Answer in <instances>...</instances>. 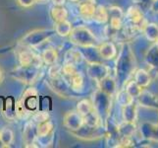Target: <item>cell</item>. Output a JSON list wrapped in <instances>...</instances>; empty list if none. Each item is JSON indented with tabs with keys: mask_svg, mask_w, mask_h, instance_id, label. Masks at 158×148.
<instances>
[{
	"mask_svg": "<svg viewBox=\"0 0 158 148\" xmlns=\"http://www.w3.org/2000/svg\"><path fill=\"white\" fill-rule=\"evenodd\" d=\"M70 36L72 37V42L81 47H94L96 43L95 37L88 28L85 27H80L72 30Z\"/></svg>",
	"mask_w": 158,
	"mask_h": 148,
	"instance_id": "6da1fadb",
	"label": "cell"
},
{
	"mask_svg": "<svg viewBox=\"0 0 158 148\" xmlns=\"http://www.w3.org/2000/svg\"><path fill=\"white\" fill-rule=\"evenodd\" d=\"M63 123L68 129L77 131L84 125V119L78 112H69L65 114Z\"/></svg>",
	"mask_w": 158,
	"mask_h": 148,
	"instance_id": "7a4b0ae2",
	"label": "cell"
},
{
	"mask_svg": "<svg viewBox=\"0 0 158 148\" xmlns=\"http://www.w3.org/2000/svg\"><path fill=\"white\" fill-rule=\"evenodd\" d=\"M109 69L104 64L101 63H91L89 66V75L92 79L100 81L106 76H108Z\"/></svg>",
	"mask_w": 158,
	"mask_h": 148,
	"instance_id": "3957f363",
	"label": "cell"
},
{
	"mask_svg": "<svg viewBox=\"0 0 158 148\" xmlns=\"http://www.w3.org/2000/svg\"><path fill=\"white\" fill-rule=\"evenodd\" d=\"M127 18L128 20L132 23L133 26L137 27V28L143 30V26L146 24L144 20H143V13L140 12V10L137 7H131L129 8L128 12H127Z\"/></svg>",
	"mask_w": 158,
	"mask_h": 148,
	"instance_id": "277c9868",
	"label": "cell"
},
{
	"mask_svg": "<svg viewBox=\"0 0 158 148\" xmlns=\"http://www.w3.org/2000/svg\"><path fill=\"white\" fill-rule=\"evenodd\" d=\"M139 103L143 107L158 110V96L148 91H143L138 97Z\"/></svg>",
	"mask_w": 158,
	"mask_h": 148,
	"instance_id": "5b68a950",
	"label": "cell"
},
{
	"mask_svg": "<svg viewBox=\"0 0 158 148\" xmlns=\"http://www.w3.org/2000/svg\"><path fill=\"white\" fill-rule=\"evenodd\" d=\"M122 116L124 122L135 123L138 118V104L135 101L130 103L129 105L122 107Z\"/></svg>",
	"mask_w": 158,
	"mask_h": 148,
	"instance_id": "8992f818",
	"label": "cell"
},
{
	"mask_svg": "<svg viewBox=\"0 0 158 148\" xmlns=\"http://www.w3.org/2000/svg\"><path fill=\"white\" fill-rule=\"evenodd\" d=\"M80 13L85 19H91L95 11V0H81Z\"/></svg>",
	"mask_w": 158,
	"mask_h": 148,
	"instance_id": "52a82bcc",
	"label": "cell"
},
{
	"mask_svg": "<svg viewBox=\"0 0 158 148\" xmlns=\"http://www.w3.org/2000/svg\"><path fill=\"white\" fill-rule=\"evenodd\" d=\"M98 52L100 54V56L104 59H112L115 57L117 54L116 47L114 46L113 43H110V42L103 43L98 47Z\"/></svg>",
	"mask_w": 158,
	"mask_h": 148,
	"instance_id": "ba28073f",
	"label": "cell"
},
{
	"mask_svg": "<svg viewBox=\"0 0 158 148\" xmlns=\"http://www.w3.org/2000/svg\"><path fill=\"white\" fill-rule=\"evenodd\" d=\"M141 132L148 139L158 142V123H143Z\"/></svg>",
	"mask_w": 158,
	"mask_h": 148,
	"instance_id": "9c48e42d",
	"label": "cell"
},
{
	"mask_svg": "<svg viewBox=\"0 0 158 148\" xmlns=\"http://www.w3.org/2000/svg\"><path fill=\"white\" fill-rule=\"evenodd\" d=\"M134 80L137 82L140 87L144 88V87H148L151 81V77H150V74L146 70L139 69L137 70V72L135 73Z\"/></svg>",
	"mask_w": 158,
	"mask_h": 148,
	"instance_id": "30bf717a",
	"label": "cell"
},
{
	"mask_svg": "<svg viewBox=\"0 0 158 148\" xmlns=\"http://www.w3.org/2000/svg\"><path fill=\"white\" fill-rule=\"evenodd\" d=\"M145 38L150 42H157L158 41V25L150 23L145 24L143 30Z\"/></svg>",
	"mask_w": 158,
	"mask_h": 148,
	"instance_id": "8fae6325",
	"label": "cell"
},
{
	"mask_svg": "<svg viewBox=\"0 0 158 148\" xmlns=\"http://www.w3.org/2000/svg\"><path fill=\"white\" fill-rule=\"evenodd\" d=\"M99 82H100L101 91L104 93V94L111 96L113 93L116 91V83H115V81L113 80V78L109 77V76H106V77L101 79Z\"/></svg>",
	"mask_w": 158,
	"mask_h": 148,
	"instance_id": "7c38bea8",
	"label": "cell"
},
{
	"mask_svg": "<svg viewBox=\"0 0 158 148\" xmlns=\"http://www.w3.org/2000/svg\"><path fill=\"white\" fill-rule=\"evenodd\" d=\"M135 131V123L124 122L118 127V133L121 137H132Z\"/></svg>",
	"mask_w": 158,
	"mask_h": 148,
	"instance_id": "4fadbf2b",
	"label": "cell"
},
{
	"mask_svg": "<svg viewBox=\"0 0 158 148\" xmlns=\"http://www.w3.org/2000/svg\"><path fill=\"white\" fill-rule=\"evenodd\" d=\"M84 119V125L89 128H96L100 125V118L99 114L95 111V109L89 114H88L86 116L83 117Z\"/></svg>",
	"mask_w": 158,
	"mask_h": 148,
	"instance_id": "5bb4252c",
	"label": "cell"
},
{
	"mask_svg": "<svg viewBox=\"0 0 158 148\" xmlns=\"http://www.w3.org/2000/svg\"><path fill=\"white\" fill-rule=\"evenodd\" d=\"M72 24L70 23L68 20L56 22L55 24V31L56 33L61 37H68L70 36L71 32H72Z\"/></svg>",
	"mask_w": 158,
	"mask_h": 148,
	"instance_id": "9a60e30c",
	"label": "cell"
},
{
	"mask_svg": "<svg viewBox=\"0 0 158 148\" xmlns=\"http://www.w3.org/2000/svg\"><path fill=\"white\" fill-rule=\"evenodd\" d=\"M14 133L10 128H4L0 130V143L4 147H9L13 143Z\"/></svg>",
	"mask_w": 158,
	"mask_h": 148,
	"instance_id": "2e32d148",
	"label": "cell"
},
{
	"mask_svg": "<svg viewBox=\"0 0 158 148\" xmlns=\"http://www.w3.org/2000/svg\"><path fill=\"white\" fill-rule=\"evenodd\" d=\"M145 60L151 67H158V46H152L145 56Z\"/></svg>",
	"mask_w": 158,
	"mask_h": 148,
	"instance_id": "e0dca14e",
	"label": "cell"
},
{
	"mask_svg": "<svg viewBox=\"0 0 158 148\" xmlns=\"http://www.w3.org/2000/svg\"><path fill=\"white\" fill-rule=\"evenodd\" d=\"M70 79V86L73 91L81 92L84 88V77L79 71L73 76H71Z\"/></svg>",
	"mask_w": 158,
	"mask_h": 148,
	"instance_id": "ac0fdd59",
	"label": "cell"
},
{
	"mask_svg": "<svg viewBox=\"0 0 158 148\" xmlns=\"http://www.w3.org/2000/svg\"><path fill=\"white\" fill-rule=\"evenodd\" d=\"M94 110V106L89 100H86V99H84L78 103L77 106V112L81 114V117L86 116L88 114H89L90 112H92Z\"/></svg>",
	"mask_w": 158,
	"mask_h": 148,
	"instance_id": "d6986e66",
	"label": "cell"
},
{
	"mask_svg": "<svg viewBox=\"0 0 158 148\" xmlns=\"http://www.w3.org/2000/svg\"><path fill=\"white\" fill-rule=\"evenodd\" d=\"M53 129V123L50 120H45V122L39 123L36 128V135L39 137H45L49 134Z\"/></svg>",
	"mask_w": 158,
	"mask_h": 148,
	"instance_id": "ffe728a7",
	"label": "cell"
},
{
	"mask_svg": "<svg viewBox=\"0 0 158 148\" xmlns=\"http://www.w3.org/2000/svg\"><path fill=\"white\" fill-rule=\"evenodd\" d=\"M108 11L105 9V7L103 6H98L95 8V11L94 15H92V20H94L95 22L99 24H103L105 22L108 21Z\"/></svg>",
	"mask_w": 158,
	"mask_h": 148,
	"instance_id": "44dd1931",
	"label": "cell"
},
{
	"mask_svg": "<svg viewBox=\"0 0 158 148\" xmlns=\"http://www.w3.org/2000/svg\"><path fill=\"white\" fill-rule=\"evenodd\" d=\"M51 17L55 22L65 21L68 18V12L63 6H54L51 10Z\"/></svg>",
	"mask_w": 158,
	"mask_h": 148,
	"instance_id": "7402d4cb",
	"label": "cell"
},
{
	"mask_svg": "<svg viewBox=\"0 0 158 148\" xmlns=\"http://www.w3.org/2000/svg\"><path fill=\"white\" fill-rule=\"evenodd\" d=\"M35 60V56L29 51L22 52L19 56V61L23 67H28L34 63Z\"/></svg>",
	"mask_w": 158,
	"mask_h": 148,
	"instance_id": "603a6c76",
	"label": "cell"
},
{
	"mask_svg": "<svg viewBox=\"0 0 158 148\" xmlns=\"http://www.w3.org/2000/svg\"><path fill=\"white\" fill-rule=\"evenodd\" d=\"M125 90H126L129 93V95L131 97H133L134 99L135 98H138L141 94V92L143 91V87H140L135 80L130 81L129 83L127 84L126 89H125Z\"/></svg>",
	"mask_w": 158,
	"mask_h": 148,
	"instance_id": "cb8c5ba5",
	"label": "cell"
},
{
	"mask_svg": "<svg viewBox=\"0 0 158 148\" xmlns=\"http://www.w3.org/2000/svg\"><path fill=\"white\" fill-rule=\"evenodd\" d=\"M42 59L46 64H54L58 59V53L54 48H47L43 52Z\"/></svg>",
	"mask_w": 158,
	"mask_h": 148,
	"instance_id": "d4e9b609",
	"label": "cell"
},
{
	"mask_svg": "<svg viewBox=\"0 0 158 148\" xmlns=\"http://www.w3.org/2000/svg\"><path fill=\"white\" fill-rule=\"evenodd\" d=\"M15 114L20 119H26L29 116V109L26 107L25 102L23 99H21L20 101H18L15 105Z\"/></svg>",
	"mask_w": 158,
	"mask_h": 148,
	"instance_id": "484cf974",
	"label": "cell"
},
{
	"mask_svg": "<svg viewBox=\"0 0 158 148\" xmlns=\"http://www.w3.org/2000/svg\"><path fill=\"white\" fill-rule=\"evenodd\" d=\"M134 101V98L129 95V93L126 90L120 91L117 94V102L121 107H124L126 105H129L130 103Z\"/></svg>",
	"mask_w": 158,
	"mask_h": 148,
	"instance_id": "4316f807",
	"label": "cell"
},
{
	"mask_svg": "<svg viewBox=\"0 0 158 148\" xmlns=\"http://www.w3.org/2000/svg\"><path fill=\"white\" fill-rule=\"evenodd\" d=\"M77 72H78V69L76 67L75 63H73V62H66L62 67V73L69 78Z\"/></svg>",
	"mask_w": 158,
	"mask_h": 148,
	"instance_id": "83f0119b",
	"label": "cell"
},
{
	"mask_svg": "<svg viewBox=\"0 0 158 148\" xmlns=\"http://www.w3.org/2000/svg\"><path fill=\"white\" fill-rule=\"evenodd\" d=\"M108 17L110 18H123V11L120 7L117 6H112L110 7L108 10Z\"/></svg>",
	"mask_w": 158,
	"mask_h": 148,
	"instance_id": "f1b7e54d",
	"label": "cell"
},
{
	"mask_svg": "<svg viewBox=\"0 0 158 148\" xmlns=\"http://www.w3.org/2000/svg\"><path fill=\"white\" fill-rule=\"evenodd\" d=\"M48 119H49V114H48L47 112H39V113L35 114V116H34V120L37 123L45 122V120H47Z\"/></svg>",
	"mask_w": 158,
	"mask_h": 148,
	"instance_id": "f546056e",
	"label": "cell"
},
{
	"mask_svg": "<svg viewBox=\"0 0 158 148\" xmlns=\"http://www.w3.org/2000/svg\"><path fill=\"white\" fill-rule=\"evenodd\" d=\"M61 73H62V67H60L55 64H52L51 68L49 69V76L50 77L53 79H57Z\"/></svg>",
	"mask_w": 158,
	"mask_h": 148,
	"instance_id": "4dcf8cb0",
	"label": "cell"
},
{
	"mask_svg": "<svg viewBox=\"0 0 158 148\" xmlns=\"http://www.w3.org/2000/svg\"><path fill=\"white\" fill-rule=\"evenodd\" d=\"M134 145V142L131 137H121V141L119 142L116 147H131Z\"/></svg>",
	"mask_w": 158,
	"mask_h": 148,
	"instance_id": "1f68e13d",
	"label": "cell"
},
{
	"mask_svg": "<svg viewBox=\"0 0 158 148\" xmlns=\"http://www.w3.org/2000/svg\"><path fill=\"white\" fill-rule=\"evenodd\" d=\"M110 27L114 30H120L122 27V19L120 18H110Z\"/></svg>",
	"mask_w": 158,
	"mask_h": 148,
	"instance_id": "d6a6232c",
	"label": "cell"
},
{
	"mask_svg": "<svg viewBox=\"0 0 158 148\" xmlns=\"http://www.w3.org/2000/svg\"><path fill=\"white\" fill-rule=\"evenodd\" d=\"M17 1L22 7H31L36 2V0H17Z\"/></svg>",
	"mask_w": 158,
	"mask_h": 148,
	"instance_id": "836d02e7",
	"label": "cell"
},
{
	"mask_svg": "<svg viewBox=\"0 0 158 148\" xmlns=\"http://www.w3.org/2000/svg\"><path fill=\"white\" fill-rule=\"evenodd\" d=\"M31 96H37V92H36V90L34 89V88H30V89H28V90H26V92L24 93L23 98H22V99H26V98L31 97Z\"/></svg>",
	"mask_w": 158,
	"mask_h": 148,
	"instance_id": "e575fe53",
	"label": "cell"
},
{
	"mask_svg": "<svg viewBox=\"0 0 158 148\" xmlns=\"http://www.w3.org/2000/svg\"><path fill=\"white\" fill-rule=\"evenodd\" d=\"M52 2L55 6H63L65 3V0H52Z\"/></svg>",
	"mask_w": 158,
	"mask_h": 148,
	"instance_id": "d590c367",
	"label": "cell"
},
{
	"mask_svg": "<svg viewBox=\"0 0 158 148\" xmlns=\"http://www.w3.org/2000/svg\"><path fill=\"white\" fill-rule=\"evenodd\" d=\"M3 78V72H2V70L0 69V83H1V80Z\"/></svg>",
	"mask_w": 158,
	"mask_h": 148,
	"instance_id": "8d00e7d4",
	"label": "cell"
},
{
	"mask_svg": "<svg viewBox=\"0 0 158 148\" xmlns=\"http://www.w3.org/2000/svg\"><path fill=\"white\" fill-rule=\"evenodd\" d=\"M71 1H73V2H79V1H80V2H81V0H71Z\"/></svg>",
	"mask_w": 158,
	"mask_h": 148,
	"instance_id": "74e56055",
	"label": "cell"
},
{
	"mask_svg": "<svg viewBox=\"0 0 158 148\" xmlns=\"http://www.w3.org/2000/svg\"><path fill=\"white\" fill-rule=\"evenodd\" d=\"M41 1H44V0H36V2H41Z\"/></svg>",
	"mask_w": 158,
	"mask_h": 148,
	"instance_id": "f35d334b",
	"label": "cell"
}]
</instances>
